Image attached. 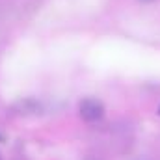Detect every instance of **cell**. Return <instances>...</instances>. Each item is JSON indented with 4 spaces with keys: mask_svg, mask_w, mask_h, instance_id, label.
I'll use <instances>...</instances> for the list:
<instances>
[{
    "mask_svg": "<svg viewBox=\"0 0 160 160\" xmlns=\"http://www.w3.org/2000/svg\"><path fill=\"white\" fill-rule=\"evenodd\" d=\"M77 112H78L80 119L86 123H99L104 118L106 108H104L102 101H99L95 97H84L77 104Z\"/></svg>",
    "mask_w": 160,
    "mask_h": 160,
    "instance_id": "1",
    "label": "cell"
},
{
    "mask_svg": "<svg viewBox=\"0 0 160 160\" xmlns=\"http://www.w3.org/2000/svg\"><path fill=\"white\" fill-rule=\"evenodd\" d=\"M11 110H13L17 116H22V118H32V116H38V114H41L43 104H41V101L34 99V97H24V99H19V101L11 106Z\"/></svg>",
    "mask_w": 160,
    "mask_h": 160,
    "instance_id": "2",
    "label": "cell"
},
{
    "mask_svg": "<svg viewBox=\"0 0 160 160\" xmlns=\"http://www.w3.org/2000/svg\"><path fill=\"white\" fill-rule=\"evenodd\" d=\"M0 142H2V134H0Z\"/></svg>",
    "mask_w": 160,
    "mask_h": 160,
    "instance_id": "3",
    "label": "cell"
},
{
    "mask_svg": "<svg viewBox=\"0 0 160 160\" xmlns=\"http://www.w3.org/2000/svg\"><path fill=\"white\" fill-rule=\"evenodd\" d=\"M143 2H151V0H143Z\"/></svg>",
    "mask_w": 160,
    "mask_h": 160,
    "instance_id": "4",
    "label": "cell"
},
{
    "mask_svg": "<svg viewBox=\"0 0 160 160\" xmlns=\"http://www.w3.org/2000/svg\"><path fill=\"white\" fill-rule=\"evenodd\" d=\"M158 114H160V106H158Z\"/></svg>",
    "mask_w": 160,
    "mask_h": 160,
    "instance_id": "5",
    "label": "cell"
}]
</instances>
